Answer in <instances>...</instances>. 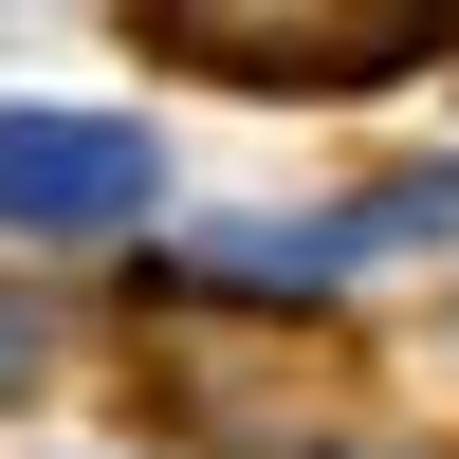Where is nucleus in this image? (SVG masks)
I'll use <instances>...</instances> for the list:
<instances>
[{"label": "nucleus", "mask_w": 459, "mask_h": 459, "mask_svg": "<svg viewBox=\"0 0 459 459\" xmlns=\"http://www.w3.org/2000/svg\"><path fill=\"white\" fill-rule=\"evenodd\" d=\"M147 56L221 74V92H386V74L441 56V19L423 0H166Z\"/></svg>", "instance_id": "obj_1"}, {"label": "nucleus", "mask_w": 459, "mask_h": 459, "mask_svg": "<svg viewBox=\"0 0 459 459\" xmlns=\"http://www.w3.org/2000/svg\"><path fill=\"white\" fill-rule=\"evenodd\" d=\"M147 386L221 441H294L350 404V368H331V331H257L239 294H184V313H147Z\"/></svg>", "instance_id": "obj_2"}, {"label": "nucleus", "mask_w": 459, "mask_h": 459, "mask_svg": "<svg viewBox=\"0 0 459 459\" xmlns=\"http://www.w3.org/2000/svg\"><path fill=\"white\" fill-rule=\"evenodd\" d=\"M147 129H110V110H0V221L19 239H110V221H147Z\"/></svg>", "instance_id": "obj_3"}, {"label": "nucleus", "mask_w": 459, "mask_h": 459, "mask_svg": "<svg viewBox=\"0 0 459 459\" xmlns=\"http://www.w3.org/2000/svg\"><path fill=\"white\" fill-rule=\"evenodd\" d=\"M37 368H56V313H37V294H19V276H0V404H19V386H37Z\"/></svg>", "instance_id": "obj_4"}]
</instances>
